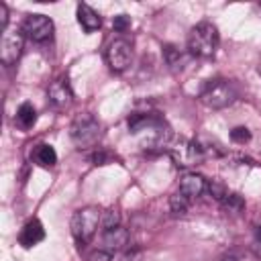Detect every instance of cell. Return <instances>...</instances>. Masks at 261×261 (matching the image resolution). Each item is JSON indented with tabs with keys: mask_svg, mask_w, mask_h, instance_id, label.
<instances>
[{
	"mask_svg": "<svg viewBox=\"0 0 261 261\" xmlns=\"http://www.w3.org/2000/svg\"><path fill=\"white\" fill-rule=\"evenodd\" d=\"M22 35L35 43H45L53 37V20L45 14H29L20 27Z\"/></svg>",
	"mask_w": 261,
	"mask_h": 261,
	"instance_id": "cell-7",
	"label": "cell"
},
{
	"mask_svg": "<svg viewBox=\"0 0 261 261\" xmlns=\"http://www.w3.org/2000/svg\"><path fill=\"white\" fill-rule=\"evenodd\" d=\"M112 27H114V31H118V33L128 31V29H130V16H126V14H118V16H114Z\"/></svg>",
	"mask_w": 261,
	"mask_h": 261,
	"instance_id": "cell-21",
	"label": "cell"
},
{
	"mask_svg": "<svg viewBox=\"0 0 261 261\" xmlns=\"http://www.w3.org/2000/svg\"><path fill=\"white\" fill-rule=\"evenodd\" d=\"M77 22L82 24V29H84L86 33H94V31L100 29L102 18H100V14H98L92 6H88V4H77Z\"/></svg>",
	"mask_w": 261,
	"mask_h": 261,
	"instance_id": "cell-13",
	"label": "cell"
},
{
	"mask_svg": "<svg viewBox=\"0 0 261 261\" xmlns=\"http://www.w3.org/2000/svg\"><path fill=\"white\" fill-rule=\"evenodd\" d=\"M222 208L230 214H239L243 208H245V202L239 194H226V198L222 200Z\"/></svg>",
	"mask_w": 261,
	"mask_h": 261,
	"instance_id": "cell-17",
	"label": "cell"
},
{
	"mask_svg": "<svg viewBox=\"0 0 261 261\" xmlns=\"http://www.w3.org/2000/svg\"><path fill=\"white\" fill-rule=\"evenodd\" d=\"M206 179L200 175V173H186L181 179H179V186H177V192L186 198V200H196L198 196L204 194L206 190Z\"/></svg>",
	"mask_w": 261,
	"mask_h": 261,
	"instance_id": "cell-11",
	"label": "cell"
},
{
	"mask_svg": "<svg viewBox=\"0 0 261 261\" xmlns=\"http://www.w3.org/2000/svg\"><path fill=\"white\" fill-rule=\"evenodd\" d=\"M130 61H133V47H130V43L124 41V39L110 41V45L106 49V63H108V67L112 71L120 73V71H124L130 65Z\"/></svg>",
	"mask_w": 261,
	"mask_h": 261,
	"instance_id": "cell-8",
	"label": "cell"
},
{
	"mask_svg": "<svg viewBox=\"0 0 261 261\" xmlns=\"http://www.w3.org/2000/svg\"><path fill=\"white\" fill-rule=\"evenodd\" d=\"M234 98H237V88L228 80H212L200 92V102L212 110L230 106L234 102Z\"/></svg>",
	"mask_w": 261,
	"mask_h": 261,
	"instance_id": "cell-5",
	"label": "cell"
},
{
	"mask_svg": "<svg viewBox=\"0 0 261 261\" xmlns=\"http://www.w3.org/2000/svg\"><path fill=\"white\" fill-rule=\"evenodd\" d=\"M102 230H108V228H116L120 226V214L116 210H104L102 212Z\"/></svg>",
	"mask_w": 261,
	"mask_h": 261,
	"instance_id": "cell-18",
	"label": "cell"
},
{
	"mask_svg": "<svg viewBox=\"0 0 261 261\" xmlns=\"http://www.w3.org/2000/svg\"><path fill=\"white\" fill-rule=\"evenodd\" d=\"M88 261H112V255L108 253V251H102V249H96L90 257H88Z\"/></svg>",
	"mask_w": 261,
	"mask_h": 261,
	"instance_id": "cell-25",
	"label": "cell"
},
{
	"mask_svg": "<svg viewBox=\"0 0 261 261\" xmlns=\"http://www.w3.org/2000/svg\"><path fill=\"white\" fill-rule=\"evenodd\" d=\"M218 31L212 22H198L188 35V53L192 57L208 59L218 49Z\"/></svg>",
	"mask_w": 261,
	"mask_h": 261,
	"instance_id": "cell-2",
	"label": "cell"
},
{
	"mask_svg": "<svg viewBox=\"0 0 261 261\" xmlns=\"http://www.w3.org/2000/svg\"><path fill=\"white\" fill-rule=\"evenodd\" d=\"M8 27V8L4 2H0V29L4 31Z\"/></svg>",
	"mask_w": 261,
	"mask_h": 261,
	"instance_id": "cell-26",
	"label": "cell"
},
{
	"mask_svg": "<svg viewBox=\"0 0 261 261\" xmlns=\"http://www.w3.org/2000/svg\"><path fill=\"white\" fill-rule=\"evenodd\" d=\"M163 53H165V61H167V65L171 67V69H181L184 67V63L188 61V55L186 53H181L179 49H175L173 45H165L163 47Z\"/></svg>",
	"mask_w": 261,
	"mask_h": 261,
	"instance_id": "cell-16",
	"label": "cell"
},
{
	"mask_svg": "<svg viewBox=\"0 0 261 261\" xmlns=\"http://www.w3.org/2000/svg\"><path fill=\"white\" fill-rule=\"evenodd\" d=\"M47 100L49 104L55 108V110H65L71 106L73 102V94H71V88L67 84V77H57L49 90H47Z\"/></svg>",
	"mask_w": 261,
	"mask_h": 261,
	"instance_id": "cell-9",
	"label": "cell"
},
{
	"mask_svg": "<svg viewBox=\"0 0 261 261\" xmlns=\"http://www.w3.org/2000/svg\"><path fill=\"white\" fill-rule=\"evenodd\" d=\"M222 261H243V257H239V255H226Z\"/></svg>",
	"mask_w": 261,
	"mask_h": 261,
	"instance_id": "cell-27",
	"label": "cell"
},
{
	"mask_svg": "<svg viewBox=\"0 0 261 261\" xmlns=\"http://www.w3.org/2000/svg\"><path fill=\"white\" fill-rule=\"evenodd\" d=\"M169 204H171V212H173V214H184V212L188 210V206H190V200H186L179 192H175V194L171 196Z\"/></svg>",
	"mask_w": 261,
	"mask_h": 261,
	"instance_id": "cell-19",
	"label": "cell"
},
{
	"mask_svg": "<svg viewBox=\"0 0 261 261\" xmlns=\"http://www.w3.org/2000/svg\"><path fill=\"white\" fill-rule=\"evenodd\" d=\"M114 157L110 155V153H106V151H98V153H94L92 155V161H94V165H106V163H110Z\"/></svg>",
	"mask_w": 261,
	"mask_h": 261,
	"instance_id": "cell-23",
	"label": "cell"
},
{
	"mask_svg": "<svg viewBox=\"0 0 261 261\" xmlns=\"http://www.w3.org/2000/svg\"><path fill=\"white\" fill-rule=\"evenodd\" d=\"M102 224V210L96 206H86L73 212L71 216V234L80 245H86L94 239V234L98 232V226Z\"/></svg>",
	"mask_w": 261,
	"mask_h": 261,
	"instance_id": "cell-3",
	"label": "cell"
},
{
	"mask_svg": "<svg viewBox=\"0 0 261 261\" xmlns=\"http://www.w3.org/2000/svg\"><path fill=\"white\" fill-rule=\"evenodd\" d=\"M126 124H128V130L139 137V143L143 149H163L169 145L171 128L157 114L133 112L128 114Z\"/></svg>",
	"mask_w": 261,
	"mask_h": 261,
	"instance_id": "cell-1",
	"label": "cell"
},
{
	"mask_svg": "<svg viewBox=\"0 0 261 261\" xmlns=\"http://www.w3.org/2000/svg\"><path fill=\"white\" fill-rule=\"evenodd\" d=\"M206 188H208V190H210V194H212L216 200H220V202H222V200L226 198V194H228V192L222 188V184H218V181H212V184H208Z\"/></svg>",
	"mask_w": 261,
	"mask_h": 261,
	"instance_id": "cell-22",
	"label": "cell"
},
{
	"mask_svg": "<svg viewBox=\"0 0 261 261\" xmlns=\"http://www.w3.org/2000/svg\"><path fill=\"white\" fill-rule=\"evenodd\" d=\"M251 249H253L255 257L261 259V224L255 228V237H253V245H251Z\"/></svg>",
	"mask_w": 261,
	"mask_h": 261,
	"instance_id": "cell-24",
	"label": "cell"
},
{
	"mask_svg": "<svg viewBox=\"0 0 261 261\" xmlns=\"http://www.w3.org/2000/svg\"><path fill=\"white\" fill-rule=\"evenodd\" d=\"M43 239H45V228H43L41 220H37V218L29 220L18 232V245L24 247V249H31V247L39 245Z\"/></svg>",
	"mask_w": 261,
	"mask_h": 261,
	"instance_id": "cell-12",
	"label": "cell"
},
{
	"mask_svg": "<svg viewBox=\"0 0 261 261\" xmlns=\"http://www.w3.org/2000/svg\"><path fill=\"white\" fill-rule=\"evenodd\" d=\"M24 47V35L18 29L6 27L2 31V39H0V61L4 65H12L18 61L20 53Z\"/></svg>",
	"mask_w": 261,
	"mask_h": 261,
	"instance_id": "cell-6",
	"label": "cell"
},
{
	"mask_svg": "<svg viewBox=\"0 0 261 261\" xmlns=\"http://www.w3.org/2000/svg\"><path fill=\"white\" fill-rule=\"evenodd\" d=\"M230 141H232V143H239V145L249 143V141H251L249 128H247V126H234V128L230 130Z\"/></svg>",
	"mask_w": 261,
	"mask_h": 261,
	"instance_id": "cell-20",
	"label": "cell"
},
{
	"mask_svg": "<svg viewBox=\"0 0 261 261\" xmlns=\"http://www.w3.org/2000/svg\"><path fill=\"white\" fill-rule=\"evenodd\" d=\"M33 161L41 167H53L57 163V153L51 145L43 143V145H37L35 151H33Z\"/></svg>",
	"mask_w": 261,
	"mask_h": 261,
	"instance_id": "cell-15",
	"label": "cell"
},
{
	"mask_svg": "<svg viewBox=\"0 0 261 261\" xmlns=\"http://www.w3.org/2000/svg\"><path fill=\"white\" fill-rule=\"evenodd\" d=\"M35 122H37V110L33 108V104H29V102L20 104L16 110V116H14V124L20 130H29L35 126Z\"/></svg>",
	"mask_w": 261,
	"mask_h": 261,
	"instance_id": "cell-14",
	"label": "cell"
},
{
	"mask_svg": "<svg viewBox=\"0 0 261 261\" xmlns=\"http://www.w3.org/2000/svg\"><path fill=\"white\" fill-rule=\"evenodd\" d=\"M69 137L77 149H90L102 139V126L92 114H80L69 126Z\"/></svg>",
	"mask_w": 261,
	"mask_h": 261,
	"instance_id": "cell-4",
	"label": "cell"
},
{
	"mask_svg": "<svg viewBox=\"0 0 261 261\" xmlns=\"http://www.w3.org/2000/svg\"><path fill=\"white\" fill-rule=\"evenodd\" d=\"M100 243H102V245H100L102 251H108L110 255H114V253L122 251V249L128 245V232H126V228H122V226L108 228V230L102 232Z\"/></svg>",
	"mask_w": 261,
	"mask_h": 261,
	"instance_id": "cell-10",
	"label": "cell"
}]
</instances>
